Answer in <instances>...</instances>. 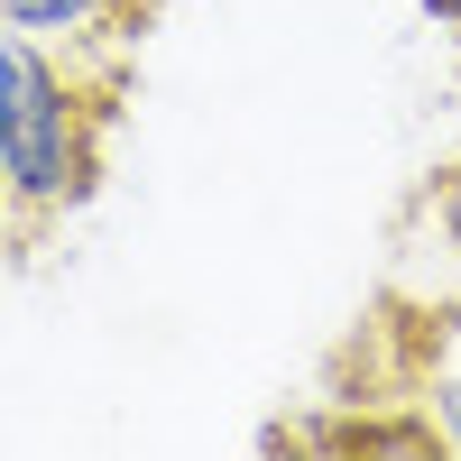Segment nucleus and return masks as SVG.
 Returning <instances> with one entry per match:
<instances>
[{"mask_svg":"<svg viewBox=\"0 0 461 461\" xmlns=\"http://www.w3.org/2000/svg\"><path fill=\"white\" fill-rule=\"evenodd\" d=\"M0 176L19 221L74 212L93 194V84L84 65L0 28Z\"/></svg>","mask_w":461,"mask_h":461,"instance_id":"nucleus-1","label":"nucleus"},{"mask_svg":"<svg viewBox=\"0 0 461 461\" xmlns=\"http://www.w3.org/2000/svg\"><path fill=\"white\" fill-rule=\"evenodd\" d=\"M0 28H19V37H37V47L84 65L93 47L121 56L139 37V0H0Z\"/></svg>","mask_w":461,"mask_h":461,"instance_id":"nucleus-2","label":"nucleus"},{"mask_svg":"<svg viewBox=\"0 0 461 461\" xmlns=\"http://www.w3.org/2000/svg\"><path fill=\"white\" fill-rule=\"evenodd\" d=\"M425 19H434V28H452V37H461V0H425Z\"/></svg>","mask_w":461,"mask_h":461,"instance_id":"nucleus-3","label":"nucleus"},{"mask_svg":"<svg viewBox=\"0 0 461 461\" xmlns=\"http://www.w3.org/2000/svg\"><path fill=\"white\" fill-rule=\"evenodd\" d=\"M19 221V203H10V176H0V230H10Z\"/></svg>","mask_w":461,"mask_h":461,"instance_id":"nucleus-4","label":"nucleus"},{"mask_svg":"<svg viewBox=\"0 0 461 461\" xmlns=\"http://www.w3.org/2000/svg\"><path fill=\"white\" fill-rule=\"evenodd\" d=\"M139 10H158V0H139Z\"/></svg>","mask_w":461,"mask_h":461,"instance_id":"nucleus-5","label":"nucleus"}]
</instances>
